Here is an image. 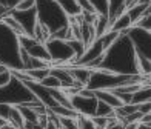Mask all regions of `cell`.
Segmentation results:
<instances>
[{
  "instance_id": "cell-1",
  "label": "cell",
  "mask_w": 151,
  "mask_h": 129,
  "mask_svg": "<svg viewBox=\"0 0 151 129\" xmlns=\"http://www.w3.org/2000/svg\"><path fill=\"white\" fill-rule=\"evenodd\" d=\"M97 69L123 74V76H139L137 74V52L127 32L120 34L116 38V42L105 51Z\"/></svg>"
},
{
  "instance_id": "cell-2",
  "label": "cell",
  "mask_w": 151,
  "mask_h": 129,
  "mask_svg": "<svg viewBox=\"0 0 151 129\" xmlns=\"http://www.w3.org/2000/svg\"><path fill=\"white\" fill-rule=\"evenodd\" d=\"M19 37V34H16L0 20V63L12 72L23 71Z\"/></svg>"
},
{
  "instance_id": "cell-3",
  "label": "cell",
  "mask_w": 151,
  "mask_h": 129,
  "mask_svg": "<svg viewBox=\"0 0 151 129\" xmlns=\"http://www.w3.org/2000/svg\"><path fill=\"white\" fill-rule=\"evenodd\" d=\"M37 22L52 36L62 28L70 26V17L60 8L57 0H36Z\"/></svg>"
},
{
  "instance_id": "cell-4",
  "label": "cell",
  "mask_w": 151,
  "mask_h": 129,
  "mask_svg": "<svg viewBox=\"0 0 151 129\" xmlns=\"http://www.w3.org/2000/svg\"><path fill=\"white\" fill-rule=\"evenodd\" d=\"M145 77L142 76H123V74H114L104 69H93L90 80L86 83V89L90 91H100V89H116L123 85L131 83H145Z\"/></svg>"
},
{
  "instance_id": "cell-5",
  "label": "cell",
  "mask_w": 151,
  "mask_h": 129,
  "mask_svg": "<svg viewBox=\"0 0 151 129\" xmlns=\"http://www.w3.org/2000/svg\"><path fill=\"white\" fill-rule=\"evenodd\" d=\"M34 100H36V97L32 96V92L14 72H12V78L9 80L8 85L0 86V103L19 106Z\"/></svg>"
},
{
  "instance_id": "cell-6",
  "label": "cell",
  "mask_w": 151,
  "mask_h": 129,
  "mask_svg": "<svg viewBox=\"0 0 151 129\" xmlns=\"http://www.w3.org/2000/svg\"><path fill=\"white\" fill-rule=\"evenodd\" d=\"M45 46L51 58V66H66L76 62V54L68 40L50 37L45 42Z\"/></svg>"
},
{
  "instance_id": "cell-7",
  "label": "cell",
  "mask_w": 151,
  "mask_h": 129,
  "mask_svg": "<svg viewBox=\"0 0 151 129\" xmlns=\"http://www.w3.org/2000/svg\"><path fill=\"white\" fill-rule=\"evenodd\" d=\"M70 103L77 115L91 118L96 115V108H97L99 100L96 98L93 91L86 89V88H82L79 92L70 94Z\"/></svg>"
},
{
  "instance_id": "cell-8",
  "label": "cell",
  "mask_w": 151,
  "mask_h": 129,
  "mask_svg": "<svg viewBox=\"0 0 151 129\" xmlns=\"http://www.w3.org/2000/svg\"><path fill=\"white\" fill-rule=\"evenodd\" d=\"M8 14L16 20L19 23L20 29H22L23 36H34V31H36V26H37V12L36 8H31V9H12Z\"/></svg>"
},
{
  "instance_id": "cell-9",
  "label": "cell",
  "mask_w": 151,
  "mask_h": 129,
  "mask_svg": "<svg viewBox=\"0 0 151 129\" xmlns=\"http://www.w3.org/2000/svg\"><path fill=\"white\" fill-rule=\"evenodd\" d=\"M19 42H20V48L25 49V52L28 54L29 57L43 60V62L51 65V58H50L48 51H46L45 43L39 42V40H36L34 37H29V36H20Z\"/></svg>"
},
{
  "instance_id": "cell-10",
  "label": "cell",
  "mask_w": 151,
  "mask_h": 129,
  "mask_svg": "<svg viewBox=\"0 0 151 129\" xmlns=\"http://www.w3.org/2000/svg\"><path fill=\"white\" fill-rule=\"evenodd\" d=\"M23 83L28 86V89L32 92V96L36 97V100H39L40 103L46 108V109H51V108H54L56 105H59L57 101L52 98L50 89H48L46 86H43L42 83L34 81V80H28V81H23Z\"/></svg>"
},
{
  "instance_id": "cell-11",
  "label": "cell",
  "mask_w": 151,
  "mask_h": 129,
  "mask_svg": "<svg viewBox=\"0 0 151 129\" xmlns=\"http://www.w3.org/2000/svg\"><path fill=\"white\" fill-rule=\"evenodd\" d=\"M66 66H68V69H70V74L73 76L76 83L82 88H85L88 80H90L93 69H90V68H86V66H80V65H66Z\"/></svg>"
},
{
  "instance_id": "cell-12",
  "label": "cell",
  "mask_w": 151,
  "mask_h": 129,
  "mask_svg": "<svg viewBox=\"0 0 151 129\" xmlns=\"http://www.w3.org/2000/svg\"><path fill=\"white\" fill-rule=\"evenodd\" d=\"M93 92H94L96 98H97L99 101H104V103L109 105L111 108H114V109L116 108H120L123 105L120 101V98L109 89H100V91H93Z\"/></svg>"
},
{
  "instance_id": "cell-13",
  "label": "cell",
  "mask_w": 151,
  "mask_h": 129,
  "mask_svg": "<svg viewBox=\"0 0 151 129\" xmlns=\"http://www.w3.org/2000/svg\"><path fill=\"white\" fill-rule=\"evenodd\" d=\"M131 26H133V22H131V19H129V16L127 14V11H125L117 19L113 20L111 25H109V29L119 32V34H123V32H127L129 28H131Z\"/></svg>"
},
{
  "instance_id": "cell-14",
  "label": "cell",
  "mask_w": 151,
  "mask_h": 129,
  "mask_svg": "<svg viewBox=\"0 0 151 129\" xmlns=\"http://www.w3.org/2000/svg\"><path fill=\"white\" fill-rule=\"evenodd\" d=\"M57 3L60 5V8L63 9V12L70 19H77L82 16V9L77 3V0H57Z\"/></svg>"
},
{
  "instance_id": "cell-15",
  "label": "cell",
  "mask_w": 151,
  "mask_h": 129,
  "mask_svg": "<svg viewBox=\"0 0 151 129\" xmlns=\"http://www.w3.org/2000/svg\"><path fill=\"white\" fill-rule=\"evenodd\" d=\"M127 11V0H108V19L109 23L114 19H117L120 14Z\"/></svg>"
},
{
  "instance_id": "cell-16",
  "label": "cell",
  "mask_w": 151,
  "mask_h": 129,
  "mask_svg": "<svg viewBox=\"0 0 151 129\" xmlns=\"http://www.w3.org/2000/svg\"><path fill=\"white\" fill-rule=\"evenodd\" d=\"M137 74L145 78L151 77V60L140 52H137Z\"/></svg>"
},
{
  "instance_id": "cell-17",
  "label": "cell",
  "mask_w": 151,
  "mask_h": 129,
  "mask_svg": "<svg viewBox=\"0 0 151 129\" xmlns=\"http://www.w3.org/2000/svg\"><path fill=\"white\" fill-rule=\"evenodd\" d=\"M8 123L17 126L19 129H23V128H25V120H23V117H22V114H20V111H19L17 106H12V111H11V114H9Z\"/></svg>"
},
{
  "instance_id": "cell-18",
  "label": "cell",
  "mask_w": 151,
  "mask_h": 129,
  "mask_svg": "<svg viewBox=\"0 0 151 129\" xmlns=\"http://www.w3.org/2000/svg\"><path fill=\"white\" fill-rule=\"evenodd\" d=\"M96 115L97 117H105V118H114V108L104 103V101H99L97 108H96Z\"/></svg>"
},
{
  "instance_id": "cell-19",
  "label": "cell",
  "mask_w": 151,
  "mask_h": 129,
  "mask_svg": "<svg viewBox=\"0 0 151 129\" xmlns=\"http://www.w3.org/2000/svg\"><path fill=\"white\" fill-rule=\"evenodd\" d=\"M91 3L94 12L97 16H106L108 17V0H88Z\"/></svg>"
},
{
  "instance_id": "cell-20",
  "label": "cell",
  "mask_w": 151,
  "mask_h": 129,
  "mask_svg": "<svg viewBox=\"0 0 151 129\" xmlns=\"http://www.w3.org/2000/svg\"><path fill=\"white\" fill-rule=\"evenodd\" d=\"M25 74L29 77V80L34 81H42L48 74H50V68H42V69H29V71H25Z\"/></svg>"
},
{
  "instance_id": "cell-21",
  "label": "cell",
  "mask_w": 151,
  "mask_h": 129,
  "mask_svg": "<svg viewBox=\"0 0 151 129\" xmlns=\"http://www.w3.org/2000/svg\"><path fill=\"white\" fill-rule=\"evenodd\" d=\"M20 3V0H0V9H2V14H8L12 9L17 8V5Z\"/></svg>"
},
{
  "instance_id": "cell-22",
  "label": "cell",
  "mask_w": 151,
  "mask_h": 129,
  "mask_svg": "<svg viewBox=\"0 0 151 129\" xmlns=\"http://www.w3.org/2000/svg\"><path fill=\"white\" fill-rule=\"evenodd\" d=\"M40 83H42L43 86H46V88H50V89H60V88H62L60 81L54 76H51V74H48V76L40 81ZM62 89H63V88H62Z\"/></svg>"
},
{
  "instance_id": "cell-23",
  "label": "cell",
  "mask_w": 151,
  "mask_h": 129,
  "mask_svg": "<svg viewBox=\"0 0 151 129\" xmlns=\"http://www.w3.org/2000/svg\"><path fill=\"white\" fill-rule=\"evenodd\" d=\"M134 26H137V28H140V29H145V31L151 32V11H147V14L143 16Z\"/></svg>"
},
{
  "instance_id": "cell-24",
  "label": "cell",
  "mask_w": 151,
  "mask_h": 129,
  "mask_svg": "<svg viewBox=\"0 0 151 129\" xmlns=\"http://www.w3.org/2000/svg\"><path fill=\"white\" fill-rule=\"evenodd\" d=\"M77 123H79V129H97L90 117H82V115H79Z\"/></svg>"
},
{
  "instance_id": "cell-25",
  "label": "cell",
  "mask_w": 151,
  "mask_h": 129,
  "mask_svg": "<svg viewBox=\"0 0 151 129\" xmlns=\"http://www.w3.org/2000/svg\"><path fill=\"white\" fill-rule=\"evenodd\" d=\"M12 111V105H6V103H0V118H3L5 121H8L9 114Z\"/></svg>"
},
{
  "instance_id": "cell-26",
  "label": "cell",
  "mask_w": 151,
  "mask_h": 129,
  "mask_svg": "<svg viewBox=\"0 0 151 129\" xmlns=\"http://www.w3.org/2000/svg\"><path fill=\"white\" fill-rule=\"evenodd\" d=\"M11 78H12V71L11 69H5L3 72H0V86L8 85Z\"/></svg>"
},
{
  "instance_id": "cell-27",
  "label": "cell",
  "mask_w": 151,
  "mask_h": 129,
  "mask_svg": "<svg viewBox=\"0 0 151 129\" xmlns=\"http://www.w3.org/2000/svg\"><path fill=\"white\" fill-rule=\"evenodd\" d=\"M31 8H36V0H20V3L17 5L16 9H31Z\"/></svg>"
},
{
  "instance_id": "cell-28",
  "label": "cell",
  "mask_w": 151,
  "mask_h": 129,
  "mask_svg": "<svg viewBox=\"0 0 151 129\" xmlns=\"http://www.w3.org/2000/svg\"><path fill=\"white\" fill-rule=\"evenodd\" d=\"M50 115H52V114H50ZM43 129H60L59 123H57V118L54 117V115H52V118H48V123Z\"/></svg>"
},
{
  "instance_id": "cell-29",
  "label": "cell",
  "mask_w": 151,
  "mask_h": 129,
  "mask_svg": "<svg viewBox=\"0 0 151 129\" xmlns=\"http://www.w3.org/2000/svg\"><path fill=\"white\" fill-rule=\"evenodd\" d=\"M0 129H19L17 126H14V125H11V123H8V121H6V123L0 128Z\"/></svg>"
},
{
  "instance_id": "cell-30",
  "label": "cell",
  "mask_w": 151,
  "mask_h": 129,
  "mask_svg": "<svg viewBox=\"0 0 151 129\" xmlns=\"http://www.w3.org/2000/svg\"><path fill=\"white\" fill-rule=\"evenodd\" d=\"M5 69H8V68H6V66H3L2 63H0V72H3Z\"/></svg>"
},
{
  "instance_id": "cell-31",
  "label": "cell",
  "mask_w": 151,
  "mask_h": 129,
  "mask_svg": "<svg viewBox=\"0 0 151 129\" xmlns=\"http://www.w3.org/2000/svg\"><path fill=\"white\" fill-rule=\"evenodd\" d=\"M2 16H3V14H2V9H0V17H2Z\"/></svg>"
}]
</instances>
